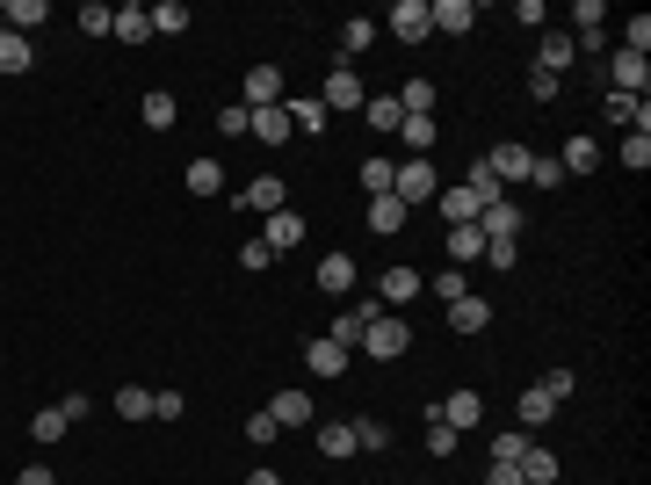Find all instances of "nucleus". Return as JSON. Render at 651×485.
<instances>
[{"label":"nucleus","mask_w":651,"mask_h":485,"mask_svg":"<svg viewBox=\"0 0 651 485\" xmlns=\"http://www.w3.org/2000/svg\"><path fill=\"white\" fill-rule=\"evenodd\" d=\"M239 102H246V109H275V102H283V66H254Z\"/></svg>","instance_id":"10"},{"label":"nucleus","mask_w":651,"mask_h":485,"mask_svg":"<svg viewBox=\"0 0 651 485\" xmlns=\"http://www.w3.org/2000/svg\"><path fill=\"white\" fill-rule=\"evenodd\" d=\"M463 261H485V232L478 225H449V268H463Z\"/></svg>","instance_id":"22"},{"label":"nucleus","mask_w":651,"mask_h":485,"mask_svg":"<svg viewBox=\"0 0 651 485\" xmlns=\"http://www.w3.org/2000/svg\"><path fill=\"white\" fill-rule=\"evenodd\" d=\"M529 181H536V189H557V181H565V167H557V160H529Z\"/></svg>","instance_id":"57"},{"label":"nucleus","mask_w":651,"mask_h":485,"mask_svg":"<svg viewBox=\"0 0 651 485\" xmlns=\"http://www.w3.org/2000/svg\"><path fill=\"white\" fill-rule=\"evenodd\" d=\"M427 449H434V457H449V449H456V428H442V420H427Z\"/></svg>","instance_id":"58"},{"label":"nucleus","mask_w":651,"mask_h":485,"mask_svg":"<svg viewBox=\"0 0 651 485\" xmlns=\"http://www.w3.org/2000/svg\"><path fill=\"white\" fill-rule=\"evenodd\" d=\"M536 384H543V391H550V399H572V384H579V377H572V370H543V377H536Z\"/></svg>","instance_id":"55"},{"label":"nucleus","mask_w":651,"mask_h":485,"mask_svg":"<svg viewBox=\"0 0 651 485\" xmlns=\"http://www.w3.org/2000/svg\"><path fill=\"white\" fill-rule=\"evenodd\" d=\"M369 37H377V22H362V15H348V22H340V51H369Z\"/></svg>","instance_id":"41"},{"label":"nucleus","mask_w":651,"mask_h":485,"mask_svg":"<svg viewBox=\"0 0 651 485\" xmlns=\"http://www.w3.org/2000/svg\"><path fill=\"white\" fill-rule=\"evenodd\" d=\"M434 203H442V218H449V225H478V210H485L471 189H463V181H456V189H442Z\"/></svg>","instance_id":"21"},{"label":"nucleus","mask_w":651,"mask_h":485,"mask_svg":"<svg viewBox=\"0 0 651 485\" xmlns=\"http://www.w3.org/2000/svg\"><path fill=\"white\" fill-rule=\"evenodd\" d=\"M478 232H485V239H521V210H514L507 196L485 203V210H478Z\"/></svg>","instance_id":"14"},{"label":"nucleus","mask_w":651,"mask_h":485,"mask_svg":"<svg viewBox=\"0 0 651 485\" xmlns=\"http://www.w3.org/2000/svg\"><path fill=\"white\" fill-rule=\"evenodd\" d=\"M246 131H254V109H246V102H225V109H217V138H246Z\"/></svg>","instance_id":"37"},{"label":"nucleus","mask_w":651,"mask_h":485,"mask_svg":"<svg viewBox=\"0 0 651 485\" xmlns=\"http://www.w3.org/2000/svg\"><path fill=\"white\" fill-rule=\"evenodd\" d=\"M0 29H8V8H0Z\"/></svg>","instance_id":"62"},{"label":"nucleus","mask_w":651,"mask_h":485,"mask_svg":"<svg viewBox=\"0 0 651 485\" xmlns=\"http://www.w3.org/2000/svg\"><path fill=\"white\" fill-rule=\"evenodd\" d=\"M152 413H160V420H181V413H189V399H181V391H152Z\"/></svg>","instance_id":"54"},{"label":"nucleus","mask_w":651,"mask_h":485,"mask_svg":"<svg viewBox=\"0 0 651 485\" xmlns=\"http://www.w3.org/2000/svg\"><path fill=\"white\" fill-rule=\"evenodd\" d=\"M15 485H58V478H51V471H44V464H29V471H22V478H15Z\"/></svg>","instance_id":"60"},{"label":"nucleus","mask_w":651,"mask_h":485,"mask_svg":"<svg viewBox=\"0 0 651 485\" xmlns=\"http://www.w3.org/2000/svg\"><path fill=\"white\" fill-rule=\"evenodd\" d=\"M312 283H319L326 297H348V290H355V254H326Z\"/></svg>","instance_id":"15"},{"label":"nucleus","mask_w":651,"mask_h":485,"mask_svg":"<svg viewBox=\"0 0 651 485\" xmlns=\"http://www.w3.org/2000/svg\"><path fill=\"white\" fill-rule=\"evenodd\" d=\"M377 312H384L377 297H362V305L333 312V333H326V341H333V348H362V333H369V319H377Z\"/></svg>","instance_id":"5"},{"label":"nucleus","mask_w":651,"mask_h":485,"mask_svg":"<svg viewBox=\"0 0 651 485\" xmlns=\"http://www.w3.org/2000/svg\"><path fill=\"white\" fill-rule=\"evenodd\" d=\"M355 442L362 449H391V428H384V420H355Z\"/></svg>","instance_id":"51"},{"label":"nucleus","mask_w":651,"mask_h":485,"mask_svg":"<svg viewBox=\"0 0 651 485\" xmlns=\"http://www.w3.org/2000/svg\"><path fill=\"white\" fill-rule=\"evenodd\" d=\"M623 51H637V58L651 51V15H630L623 22Z\"/></svg>","instance_id":"47"},{"label":"nucleus","mask_w":651,"mask_h":485,"mask_svg":"<svg viewBox=\"0 0 651 485\" xmlns=\"http://www.w3.org/2000/svg\"><path fill=\"white\" fill-rule=\"evenodd\" d=\"M615 160H623L630 174H644V167H651V131H623V145H615Z\"/></svg>","instance_id":"32"},{"label":"nucleus","mask_w":651,"mask_h":485,"mask_svg":"<svg viewBox=\"0 0 651 485\" xmlns=\"http://www.w3.org/2000/svg\"><path fill=\"white\" fill-rule=\"evenodd\" d=\"M384 29H391L398 44H427V37H434V22H427V0H398V8L384 15Z\"/></svg>","instance_id":"4"},{"label":"nucleus","mask_w":651,"mask_h":485,"mask_svg":"<svg viewBox=\"0 0 651 485\" xmlns=\"http://www.w3.org/2000/svg\"><path fill=\"white\" fill-rule=\"evenodd\" d=\"M37 66V51H29V37H15V29H0V73H29Z\"/></svg>","instance_id":"29"},{"label":"nucleus","mask_w":651,"mask_h":485,"mask_svg":"<svg viewBox=\"0 0 651 485\" xmlns=\"http://www.w3.org/2000/svg\"><path fill=\"white\" fill-rule=\"evenodd\" d=\"M485 485H521V471H514V464H492V471H485Z\"/></svg>","instance_id":"59"},{"label":"nucleus","mask_w":651,"mask_h":485,"mask_svg":"<svg viewBox=\"0 0 651 485\" xmlns=\"http://www.w3.org/2000/svg\"><path fill=\"white\" fill-rule=\"evenodd\" d=\"M109 37H116V44H145V37H152V8H138V0H131V8H116V29H109Z\"/></svg>","instance_id":"20"},{"label":"nucleus","mask_w":651,"mask_h":485,"mask_svg":"<svg viewBox=\"0 0 651 485\" xmlns=\"http://www.w3.org/2000/svg\"><path fill=\"white\" fill-rule=\"evenodd\" d=\"M369 232H406V203H398V196H369Z\"/></svg>","instance_id":"24"},{"label":"nucleus","mask_w":651,"mask_h":485,"mask_svg":"<svg viewBox=\"0 0 651 485\" xmlns=\"http://www.w3.org/2000/svg\"><path fill=\"white\" fill-rule=\"evenodd\" d=\"M514 471H521V485H557V457H550V449H536V442L521 449V464H514Z\"/></svg>","instance_id":"23"},{"label":"nucleus","mask_w":651,"mask_h":485,"mask_svg":"<svg viewBox=\"0 0 651 485\" xmlns=\"http://www.w3.org/2000/svg\"><path fill=\"white\" fill-rule=\"evenodd\" d=\"M181 29H189V8H181V0H160V8H152V37H181Z\"/></svg>","instance_id":"36"},{"label":"nucleus","mask_w":651,"mask_h":485,"mask_svg":"<svg viewBox=\"0 0 651 485\" xmlns=\"http://www.w3.org/2000/svg\"><path fill=\"white\" fill-rule=\"evenodd\" d=\"M514 413H521V428H543V420L557 413V399H550L543 384H529V391H521V406H514Z\"/></svg>","instance_id":"30"},{"label":"nucleus","mask_w":651,"mask_h":485,"mask_svg":"<svg viewBox=\"0 0 651 485\" xmlns=\"http://www.w3.org/2000/svg\"><path fill=\"white\" fill-rule=\"evenodd\" d=\"M116 413H123V420H152V391L123 384V391H116Z\"/></svg>","instance_id":"43"},{"label":"nucleus","mask_w":651,"mask_h":485,"mask_svg":"<svg viewBox=\"0 0 651 485\" xmlns=\"http://www.w3.org/2000/svg\"><path fill=\"white\" fill-rule=\"evenodd\" d=\"M246 442H254V449H268V442H283V428H275V413L261 406L254 420H246Z\"/></svg>","instance_id":"45"},{"label":"nucleus","mask_w":651,"mask_h":485,"mask_svg":"<svg viewBox=\"0 0 651 485\" xmlns=\"http://www.w3.org/2000/svg\"><path fill=\"white\" fill-rule=\"evenodd\" d=\"M138 116H145V124H152V131H174V116H181V109H174V95H167V87H152V95H145V109H138Z\"/></svg>","instance_id":"33"},{"label":"nucleus","mask_w":651,"mask_h":485,"mask_svg":"<svg viewBox=\"0 0 651 485\" xmlns=\"http://www.w3.org/2000/svg\"><path fill=\"white\" fill-rule=\"evenodd\" d=\"M362 116H369L377 131H398V124H406V109H398V95H369V102H362Z\"/></svg>","instance_id":"34"},{"label":"nucleus","mask_w":651,"mask_h":485,"mask_svg":"<svg viewBox=\"0 0 651 485\" xmlns=\"http://www.w3.org/2000/svg\"><path fill=\"white\" fill-rule=\"evenodd\" d=\"M601 73H608V95H637V102L651 95V58H637V51H608Z\"/></svg>","instance_id":"2"},{"label":"nucleus","mask_w":651,"mask_h":485,"mask_svg":"<svg viewBox=\"0 0 651 485\" xmlns=\"http://www.w3.org/2000/svg\"><path fill=\"white\" fill-rule=\"evenodd\" d=\"M601 109H608V124H623V131H637V109H644V102H637V95H608Z\"/></svg>","instance_id":"46"},{"label":"nucleus","mask_w":651,"mask_h":485,"mask_svg":"<svg viewBox=\"0 0 651 485\" xmlns=\"http://www.w3.org/2000/svg\"><path fill=\"white\" fill-rule=\"evenodd\" d=\"M246 210H261V218H275V210H290V189H283V181H275V174H254V181H246V196H239Z\"/></svg>","instance_id":"11"},{"label":"nucleus","mask_w":651,"mask_h":485,"mask_svg":"<svg viewBox=\"0 0 651 485\" xmlns=\"http://www.w3.org/2000/svg\"><path fill=\"white\" fill-rule=\"evenodd\" d=\"M485 326H492L485 297H456V305H449V333H485Z\"/></svg>","instance_id":"19"},{"label":"nucleus","mask_w":651,"mask_h":485,"mask_svg":"<svg viewBox=\"0 0 651 485\" xmlns=\"http://www.w3.org/2000/svg\"><path fill=\"white\" fill-rule=\"evenodd\" d=\"M420 290H427V283L413 276V268H406V261H398V268H384V283H377V305H384V312H391V305H413V297H420Z\"/></svg>","instance_id":"12"},{"label":"nucleus","mask_w":651,"mask_h":485,"mask_svg":"<svg viewBox=\"0 0 651 485\" xmlns=\"http://www.w3.org/2000/svg\"><path fill=\"white\" fill-rule=\"evenodd\" d=\"M304 370H319V377H348V348L312 341V348H304Z\"/></svg>","instance_id":"25"},{"label":"nucleus","mask_w":651,"mask_h":485,"mask_svg":"<svg viewBox=\"0 0 651 485\" xmlns=\"http://www.w3.org/2000/svg\"><path fill=\"white\" fill-rule=\"evenodd\" d=\"M572 58H579V51H572V29H550V37L536 44V66H543V73H557V80H565Z\"/></svg>","instance_id":"16"},{"label":"nucleus","mask_w":651,"mask_h":485,"mask_svg":"<svg viewBox=\"0 0 651 485\" xmlns=\"http://www.w3.org/2000/svg\"><path fill=\"white\" fill-rule=\"evenodd\" d=\"M66 428H73V420H66V413H58V406H44L37 420H29V442H44V449H51V442H58V435H66Z\"/></svg>","instance_id":"38"},{"label":"nucleus","mask_w":651,"mask_h":485,"mask_svg":"<svg viewBox=\"0 0 651 485\" xmlns=\"http://www.w3.org/2000/svg\"><path fill=\"white\" fill-rule=\"evenodd\" d=\"M297 239H304V218H297V210H275L268 232H261V247H268V254H290Z\"/></svg>","instance_id":"17"},{"label":"nucleus","mask_w":651,"mask_h":485,"mask_svg":"<svg viewBox=\"0 0 651 485\" xmlns=\"http://www.w3.org/2000/svg\"><path fill=\"white\" fill-rule=\"evenodd\" d=\"M434 420H442V428H478L485 399H478V391H449V399H434Z\"/></svg>","instance_id":"7"},{"label":"nucleus","mask_w":651,"mask_h":485,"mask_svg":"<svg viewBox=\"0 0 651 485\" xmlns=\"http://www.w3.org/2000/svg\"><path fill=\"white\" fill-rule=\"evenodd\" d=\"M557 167H565V174H594V167H601V145H594V138H565Z\"/></svg>","instance_id":"27"},{"label":"nucleus","mask_w":651,"mask_h":485,"mask_svg":"<svg viewBox=\"0 0 651 485\" xmlns=\"http://www.w3.org/2000/svg\"><path fill=\"white\" fill-rule=\"evenodd\" d=\"M268 261H275V254L261 247V239H246V247H239V268H246V276H261V268H268Z\"/></svg>","instance_id":"52"},{"label":"nucleus","mask_w":651,"mask_h":485,"mask_svg":"<svg viewBox=\"0 0 651 485\" xmlns=\"http://www.w3.org/2000/svg\"><path fill=\"white\" fill-rule=\"evenodd\" d=\"M181 181H189V196H217V189H225V167H217V160H189Z\"/></svg>","instance_id":"31"},{"label":"nucleus","mask_w":651,"mask_h":485,"mask_svg":"<svg viewBox=\"0 0 651 485\" xmlns=\"http://www.w3.org/2000/svg\"><path fill=\"white\" fill-rule=\"evenodd\" d=\"M80 29H87V37H109V29H116V8H109V0H87V8H80Z\"/></svg>","instance_id":"40"},{"label":"nucleus","mask_w":651,"mask_h":485,"mask_svg":"<svg viewBox=\"0 0 651 485\" xmlns=\"http://www.w3.org/2000/svg\"><path fill=\"white\" fill-rule=\"evenodd\" d=\"M427 22L442 29V37H471L478 8H471V0H427Z\"/></svg>","instance_id":"8"},{"label":"nucleus","mask_w":651,"mask_h":485,"mask_svg":"<svg viewBox=\"0 0 651 485\" xmlns=\"http://www.w3.org/2000/svg\"><path fill=\"white\" fill-rule=\"evenodd\" d=\"M362 102H369V87H362L348 66H333V73H326V87H319V109H348V116H355Z\"/></svg>","instance_id":"6"},{"label":"nucleus","mask_w":651,"mask_h":485,"mask_svg":"<svg viewBox=\"0 0 651 485\" xmlns=\"http://www.w3.org/2000/svg\"><path fill=\"white\" fill-rule=\"evenodd\" d=\"M391 174H398L391 160H362V189L369 196H391Z\"/></svg>","instance_id":"44"},{"label":"nucleus","mask_w":651,"mask_h":485,"mask_svg":"<svg viewBox=\"0 0 651 485\" xmlns=\"http://www.w3.org/2000/svg\"><path fill=\"white\" fill-rule=\"evenodd\" d=\"M391 196L406 203V210H413V203H434V196H442V174H434V160H406V167L391 174Z\"/></svg>","instance_id":"3"},{"label":"nucleus","mask_w":651,"mask_h":485,"mask_svg":"<svg viewBox=\"0 0 651 485\" xmlns=\"http://www.w3.org/2000/svg\"><path fill=\"white\" fill-rule=\"evenodd\" d=\"M557 87H565V80H557V73H543V66L529 73V95H536V102H557Z\"/></svg>","instance_id":"56"},{"label":"nucleus","mask_w":651,"mask_h":485,"mask_svg":"<svg viewBox=\"0 0 651 485\" xmlns=\"http://www.w3.org/2000/svg\"><path fill=\"white\" fill-rule=\"evenodd\" d=\"M572 22H579L572 37H586V29H601V22H608V8H601V0H579V8H572Z\"/></svg>","instance_id":"49"},{"label":"nucleus","mask_w":651,"mask_h":485,"mask_svg":"<svg viewBox=\"0 0 651 485\" xmlns=\"http://www.w3.org/2000/svg\"><path fill=\"white\" fill-rule=\"evenodd\" d=\"M521 449H529V428H500L492 435V464H521Z\"/></svg>","instance_id":"39"},{"label":"nucleus","mask_w":651,"mask_h":485,"mask_svg":"<svg viewBox=\"0 0 651 485\" xmlns=\"http://www.w3.org/2000/svg\"><path fill=\"white\" fill-rule=\"evenodd\" d=\"M398 131H406V160H427V153H434V138H442V131H434V116H406Z\"/></svg>","instance_id":"28"},{"label":"nucleus","mask_w":651,"mask_h":485,"mask_svg":"<svg viewBox=\"0 0 651 485\" xmlns=\"http://www.w3.org/2000/svg\"><path fill=\"white\" fill-rule=\"evenodd\" d=\"M290 131H297V124H290V102L254 109V138H261V145H290Z\"/></svg>","instance_id":"18"},{"label":"nucleus","mask_w":651,"mask_h":485,"mask_svg":"<svg viewBox=\"0 0 651 485\" xmlns=\"http://www.w3.org/2000/svg\"><path fill=\"white\" fill-rule=\"evenodd\" d=\"M246 485H283V478H275V471H268V464H261V471H254V478H246Z\"/></svg>","instance_id":"61"},{"label":"nucleus","mask_w":651,"mask_h":485,"mask_svg":"<svg viewBox=\"0 0 651 485\" xmlns=\"http://www.w3.org/2000/svg\"><path fill=\"white\" fill-rule=\"evenodd\" d=\"M362 355H377V362H398V355H413V319L406 312H377L362 333Z\"/></svg>","instance_id":"1"},{"label":"nucleus","mask_w":651,"mask_h":485,"mask_svg":"<svg viewBox=\"0 0 651 485\" xmlns=\"http://www.w3.org/2000/svg\"><path fill=\"white\" fill-rule=\"evenodd\" d=\"M355 449H362V442H355V420H333V428H319V457L340 464V457H355Z\"/></svg>","instance_id":"26"},{"label":"nucleus","mask_w":651,"mask_h":485,"mask_svg":"<svg viewBox=\"0 0 651 485\" xmlns=\"http://www.w3.org/2000/svg\"><path fill=\"white\" fill-rule=\"evenodd\" d=\"M427 290H434V297H442V305H456V297H471V290H463V268H442V276H434Z\"/></svg>","instance_id":"48"},{"label":"nucleus","mask_w":651,"mask_h":485,"mask_svg":"<svg viewBox=\"0 0 651 485\" xmlns=\"http://www.w3.org/2000/svg\"><path fill=\"white\" fill-rule=\"evenodd\" d=\"M37 22H44V0H8V29H15V37H29Z\"/></svg>","instance_id":"42"},{"label":"nucleus","mask_w":651,"mask_h":485,"mask_svg":"<svg viewBox=\"0 0 651 485\" xmlns=\"http://www.w3.org/2000/svg\"><path fill=\"white\" fill-rule=\"evenodd\" d=\"M529 145H492V153H485V167H492V181H500V189H507V181H529Z\"/></svg>","instance_id":"9"},{"label":"nucleus","mask_w":651,"mask_h":485,"mask_svg":"<svg viewBox=\"0 0 651 485\" xmlns=\"http://www.w3.org/2000/svg\"><path fill=\"white\" fill-rule=\"evenodd\" d=\"M290 124H297V131H319L326 109H319V102H290Z\"/></svg>","instance_id":"53"},{"label":"nucleus","mask_w":651,"mask_h":485,"mask_svg":"<svg viewBox=\"0 0 651 485\" xmlns=\"http://www.w3.org/2000/svg\"><path fill=\"white\" fill-rule=\"evenodd\" d=\"M398 109H406V116H434V80H406V87H398Z\"/></svg>","instance_id":"35"},{"label":"nucleus","mask_w":651,"mask_h":485,"mask_svg":"<svg viewBox=\"0 0 651 485\" xmlns=\"http://www.w3.org/2000/svg\"><path fill=\"white\" fill-rule=\"evenodd\" d=\"M268 413H275V428H312V391H275L268 399Z\"/></svg>","instance_id":"13"},{"label":"nucleus","mask_w":651,"mask_h":485,"mask_svg":"<svg viewBox=\"0 0 651 485\" xmlns=\"http://www.w3.org/2000/svg\"><path fill=\"white\" fill-rule=\"evenodd\" d=\"M485 261L492 268H514L521 261V239H485Z\"/></svg>","instance_id":"50"}]
</instances>
